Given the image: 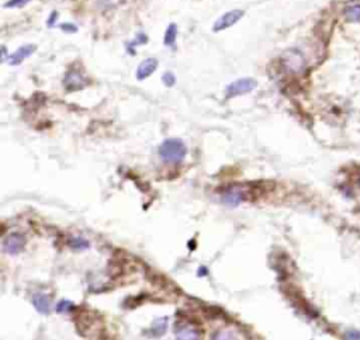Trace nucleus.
Returning <instances> with one entry per match:
<instances>
[{"mask_svg": "<svg viewBox=\"0 0 360 340\" xmlns=\"http://www.w3.org/2000/svg\"><path fill=\"white\" fill-rule=\"evenodd\" d=\"M167 322H169L167 316L158 318L157 321L154 322L151 325V328H149L148 333L151 335V338H160V336H163L167 331Z\"/></svg>", "mask_w": 360, "mask_h": 340, "instance_id": "obj_12", "label": "nucleus"}, {"mask_svg": "<svg viewBox=\"0 0 360 340\" xmlns=\"http://www.w3.org/2000/svg\"><path fill=\"white\" fill-rule=\"evenodd\" d=\"M9 59V56H7V49H6V46H1V62H6Z\"/></svg>", "mask_w": 360, "mask_h": 340, "instance_id": "obj_24", "label": "nucleus"}, {"mask_svg": "<svg viewBox=\"0 0 360 340\" xmlns=\"http://www.w3.org/2000/svg\"><path fill=\"white\" fill-rule=\"evenodd\" d=\"M281 62H283V66L291 74L303 72L305 65L304 56L297 49H288L287 52H284L281 56Z\"/></svg>", "mask_w": 360, "mask_h": 340, "instance_id": "obj_4", "label": "nucleus"}, {"mask_svg": "<svg viewBox=\"0 0 360 340\" xmlns=\"http://www.w3.org/2000/svg\"><path fill=\"white\" fill-rule=\"evenodd\" d=\"M158 59L155 58H147L144 59L141 64L138 65V69H137V79L138 80H145L147 77H149L151 75L154 74L157 71L158 68Z\"/></svg>", "mask_w": 360, "mask_h": 340, "instance_id": "obj_10", "label": "nucleus"}, {"mask_svg": "<svg viewBox=\"0 0 360 340\" xmlns=\"http://www.w3.org/2000/svg\"><path fill=\"white\" fill-rule=\"evenodd\" d=\"M31 0H9L7 3H4V7L6 9H17V7H23L28 4Z\"/></svg>", "mask_w": 360, "mask_h": 340, "instance_id": "obj_18", "label": "nucleus"}, {"mask_svg": "<svg viewBox=\"0 0 360 340\" xmlns=\"http://www.w3.org/2000/svg\"><path fill=\"white\" fill-rule=\"evenodd\" d=\"M69 248L75 252H83L90 248V243H89V240H86L82 236H72L69 239Z\"/></svg>", "mask_w": 360, "mask_h": 340, "instance_id": "obj_13", "label": "nucleus"}, {"mask_svg": "<svg viewBox=\"0 0 360 340\" xmlns=\"http://www.w3.org/2000/svg\"><path fill=\"white\" fill-rule=\"evenodd\" d=\"M75 308V303L69 300H61L59 302L55 305V311L58 313H68L71 312Z\"/></svg>", "mask_w": 360, "mask_h": 340, "instance_id": "obj_16", "label": "nucleus"}, {"mask_svg": "<svg viewBox=\"0 0 360 340\" xmlns=\"http://www.w3.org/2000/svg\"><path fill=\"white\" fill-rule=\"evenodd\" d=\"M158 153L165 163L179 165L185 160L187 155V147L182 139H165L158 148Z\"/></svg>", "mask_w": 360, "mask_h": 340, "instance_id": "obj_1", "label": "nucleus"}, {"mask_svg": "<svg viewBox=\"0 0 360 340\" xmlns=\"http://www.w3.org/2000/svg\"><path fill=\"white\" fill-rule=\"evenodd\" d=\"M176 38H177V26L175 23L169 24V27L165 31V37H163V42L166 46H173L176 45Z\"/></svg>", "mask_w": 360, "mask_h": 340, "instance_id": "obj_14", "label": "nucleus"}, {"mask_svg": "<svg viewBox=\"0 0 360 340\" xmlns=\"http://www.w3.org/2000/svg\"><path fill=\"white\" fill-rule=\"evenodd\" d=\"M345 339H360V332L349 331L345 333Z\"/></svg>", "mask_w": 360, "mask_h": 340, "instance_id": "obj_22", "label": "nucleus"}, {"mask_svg": "<svg viewBox=\"0 0 360 340\" xmlns=\"http://www.w3.org/2000/svg\"><path fill=\"white\" fill-rule=\"evenodd\" d=\"M59 27H61V30H62L64 33H71V34H74V33L78 31V27H76L75 24H72V23H64V24H61Z\"/></svg>", "mask_w": 360, "mask_h": 340, "instance_id": "obj_19", "label": "nucleus"}, {"mask_svg": "<svg viewBox=\"0 0 360 340\" xmlns=\"http://www.w3.org/2000/svg\"><path fill=\"white\" fill-rule=\"evenodd\" d=\"M162 82L166 87H173L176 84V76L172 72H165L162 75Z\"/></svg>", "mask_w": 360, "mask_h": 340, "instance_id": "obj_17", "label": "nucleus"}, {"mask_svg": "<svg viewBox=\"0 0 360 340\" xmlns=\"http://www.w3.org/2000/svg\"><path fill=\"white\" fill-rule=\"evenodd\" d=\"M246 195H248L246 190H243L240 186H232L222 191L220 200L222 204H225L228 207H238L240 204L246 200Z\"/></svg>", "mask_w": 360, "mask_h": 340, "instance_id": "obj_5", "label": "nucleus"}, {"mask_svg": "<svg viewBox=\"0 0 360 340\" xmlns=\"http://www.w3.org/2000/svg\"><path fill=\"white\" fill-rule=\"evenodd\" d=\"M208 276V270H207V267H199V270H197V277H205Z\"/></svg>", "mask_w": 360, "mask_h": 340, "instance_id": "obj_23", "label": "nucleus"}, {"mask_svg": "<svg viewBox=\"0 0 360 340\" xmlns=\"http://www.w3.org/2000/svg\"><path fill=\"white\" fill-rule=\"evenodd\" d=\"M258 87V80L253 77H240L237 79L232 83H230L225 87V97L227 99H232L237 96H243L248 93L253 92Z\"/></svg>", "mask_w": 360, "mask_h": 340, "instance_id": "obj_2", "label": "nucleus"}, {"mask_svg": "<svg viewBox=\"0 0 360 340\" xmlns=\"http://www.w3.org/2000/svg\"><path fill=\"white\" fill-rule=\"evenodd\" d=\"M36 51H37V45H34V44L20 46L19 49H16L13 54L9 55V64L11 66H17V65L23 64V61H26L28 56L33 55Z\"/></svg>", "mask_w": 360, "mask_h": 340, "instance_id": "obj_9", "label": "nucleus"}, {"mask_svg": "<svg viewBox=\"0 0 360 340\" xmlns=\"http://www.w3.org/2000/svg\"><path fill=\"white\" fill-rule=\"evenodd\" d=\"M33 306L37 309L38 313L41 315H48L51 312V300L46 294L37 293L33 297Z\"/></svg>", "mask_w": 360, "mask_h": 340, "instance_id": "obj_11", "label": "nucleus"}, {"mask_svg": "<svg viewBox=\"0 0 360 340\" xmlns=\"http://www.w3.org/2000/svg\"><path fill=\"white\" fill-rule=\"evenodd\" d=\"M345 17L352 23H360V4H351L345 9Z\"/></svg>", "mask_w": 360, "mask_h": 340, "instance_id": "obj_15", "label": "nucleus"}, {"mask_svg": "<svg viewBox=\"0 0 360 340\" xmlns=\"http://www.w3.org/2000/svg\"><path fill=\"white\" fill-rule=\"evenodd\" d=\"M175 335L177 339H200L201 332L189 322H180L175 326Z\"/></svg>", "mask_w": 360, "mask_h": 340, "instance_id": "obj_8", "label": "nucleus"}, {"mask_svg": "<svg viewBox=\"0 0 360 340\" xmlns=\"http://www.w3.org/2000/svg\"><path fill=\"white\" fill-rule=\"evenodd\" d=\"M24 246H26V238H24L23 233H19V232H13V233L7 235L1 243L3 252L10 255V256L20 255L24 250Z\"/></svg>", "mask_w": 360, "mask_h": 340, "instance_id": "obj_3", "label": "nucleus"}, {"mask_svg": "<svg viewBox=\"0 0 360 340\" xmlns=\"http://www.w3.org/2000/svg\"><path fill=\"white\" fill-rule=\"evenodd\" d=\"M87 79L84 77L82 72L76 71V69H71L68 74L65 75L64 86L68 92H78L82 90L87 86Z\"/></svg>", "mask_w": 360, "mask_h": 340, "instance_id": "obj_7", "label": "nucleus"}, {"mask_svg": "<svg viewBox=\"0 0 360 340\" xmlns=\"http://www.w3.org/2000/svg\"><path fill=\"white\" fill-rule=\"evenodd\" d=\"M58 17H59L58 11H52V13H51V16H49V19H48V27H54V26H55V21L58 20Z\"/></svg>", "mask_w": 360, "mask_h": 340, "instance_id": "obj_21", "label": "nucleus"}, {"mask_svg": "<svg viewBox=\"0 0 360 340\" xmlns=\"http://www.w3.org/2000/svg\"><path fill=\"white\" fill-rule=\"evenodd\" d=\"M148 42V37L145 34H138L137 36V39L134 42H131L132 45H141V44H147Z\"/></svg>", "mask_w": 360, "mask_h": 340, "instance_id": "obj_20", "label": "nucleus"}, {"mask_svg": "<svg viewBox=\"0 0 360 340\" xmlns=\"http://www.w3.org/2000/svg\"><path fill=\"white\" fill-rule=\"evenodd\" d=\"M243 10H231L225 14H222L220 19L217 20L212 26V31L214 33H220V31H224L227 28L232 27L234 24H237L242 17H243Z\"/></svg>", "mask_w": 360, "mask_h": 340, "instance_id": "obj_6", "label": "nucleus"}]
</instances>
